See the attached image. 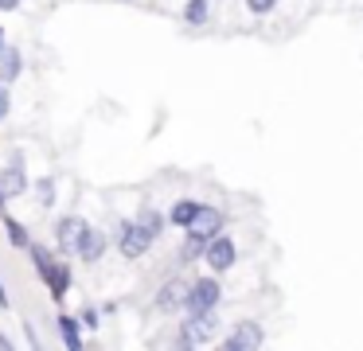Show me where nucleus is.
<instances>
[{"label": "nucleus", "mask_w": 363, "mask_h": 351, "mask_svg": "<svg viewBox=\"0 0 363 351\" xmlns=\"http://www.w3.org/2000/svg\"><path fill=\"white\" fill-rule=\"evenodd\" d=\"M9 117V90H4V82H0V121Z\"/></svg>", "instance_id": "aec40b11"}, {"label": "nucleus", "mask_w": 363, "mask_h": 351, "mask_svg": "<svg viewBox=\"0 0 363 351\" xmlns=\"http://www.w3.org/2000/svg\"><path fill=\"white\" fill-rule=\"evenodd\" d=\"M196 211H199V203H191V199L176 203V207H172V223H176V226H188L191 218H196Z\"/></svg>", "instance_id": "ddd939ff"}, {"label": "nucleus", "mask_w": 363, "mask_h": 351, "mask_svg": "<svg viewBox=\"0 0 363 351\" xmlns=\"http://www.w3.org/2000/svg\"><path fill=\"white\" fill-rule=\"evenodd\" d=\"M215 304H219V281H196V285L188 289V308L191 312H211Z\"/></svg>", "instance_id": "20e7f679"}, {"label": "nucleus", "mask_w": 363, "mask_h": 351, "mask_svg": "<svg viewBox=\"0 0 363 351\" xmlns=\"http://www.w3.org/2000/svg\"><path fill=\"white\" fill-rule=\"evenodd\" d=\"M157 304H160L164 312H172V308H180V304H188V285H184V281H168V285L160 289Z\"/></svg>", "instance_id": "1a4fd4ad"}, {"label": "nucleus", "mask_w": 363, "mask_h": 351, "mask_svg": "<svg viewBox=\"0 0 363 351\" xmlns=\"http://www.w3.org/2000/svg\"><path fill=\"white\" fill-rule=\"evenodd\" d=\"M4 226H9V238L16 242V246H28V234H24V226H20L16 218H4Z\"/></svg>", "instance_id": "dca6fc26"}, {"label": "nucleus", "mask_w": 363, "mask_h": 351, "mask_svg": "<svg viewBox=\"0 0 363 351\" xmlns=\"http://www.w3.org/2000/svg\"><path fill=\"white\" fill-rule=\"evenodd\" d=\"M219 230H223V215L215 207H199L196 218L188 223V234H191V238H199V242H211Z\"/></svg>", "instance_id": "7ed1b4c3"}, {"label": "nucleus", "mask_w": 363, "mask_h": 351, "mask_svg": "<svg viewBox=\"0 0 363 351\" xmlns=\"http://www.w3.org/2000/svg\"><path fill=\"white\" fill-rule=\"evenodd\" d=\"M203 257H207V265H211V269H230V265H235V257H238V250H235V242H230V238H219V234H215V238L207 242Z\"/></svg>", "instance_id": "39448f33"}, {"label": "nucleus", "mask_w": 363, "mask_h": 351, "mask_svg": "<svg viewBox=\"0 0 363 351\" xmlns=\"http://www.w3.org/2000/svg\"><path fill=\"white\" fill-rule=\"evenodd\" d=\"M188 20L191 23H203L207 20V0H191V4H188Z\"/></svg>", "instance_id": "f3484780"}, {"label": "nucleus", "mask_w": 363, "mask_h": 351, "mask_svg": "<svg viewBox=\"0 0 363 351\" xmlns=\"http://www.w3.org/2000/svg\"><path fill=\"white\" fill-rule=\"evenodd\" d=\"M59 335L67 340V347H79V320L59 316Z\"/></svg>", "instance_id": "4468645a"}, {"label": "nucleus", "mask_w": 363, "mask_h": 351, "mask_svg": "<svg viewBox=\"0 0 363 351\" xmlns=\"http://www.w3.org/2000/svg\"><path fill=\"white\" fill-rule=\"evenodd\" d=\"M4 47H9V43H4V31H0V51H4Z\"/></svg>", "instance_id": "4be33fe9"}, {"label": "nucleus", "mask_w": 363, "mask_h": 351, "mask_svg": "<svg viewBox=\"0 0 363 351\" xmlns=\"http://www.w3.org/2000/svg\"><path fill=\"white\" fill-rule=\"evenodd\" d=\"M82 230H86V223H82V218H63V223L55 226L59 242H63V246H74V250H79V238H82Z\"/></svg>", "instance_id": "9b49d317"}, {"label": "nucleus", "mask_w": 363, "mask_h": 351, "mask_svg": "<svg viewBox=\"0 0 363 351\" xmlns=\"http://www.w3.org/2000/svg\"><path fill=\"white\" fill-rule=\"evenodd\" d=\"M32 257H35V265H40L43 281L51 285V296H63V293H67V281H71V277H67V269L51 262L48 250H40V246H32Z\"/></svg>", "instance_id": "f257e3e1"}, {"label": "nucleus", "mask_w": 363, "mask_h": 351, "mask_svg": "<svg viewBox=\"0 0 363 351\" xmlns=\"http://www.w3.org/2000/svg\"><path fill=\"white\" fill-rule=\"evenodd\" d=\"M254 347H262V328L246 320V324H238L235 335L227 340V351H254Z\"/></svg>", "instance_id": "0eeeda50"}, {"label": "nucleus", "mask_w": 363, "mask_h": 351, "mask_svg": "<svg viewBox=\"0 0 363 351\" xmlns=\"http://www.w3.org/2000/svg\"><path fill=\"white\" fill-rule=\"evenodd\" d=\"M102 250H106V238H102V230H82V238H79V257L82 262H98L102 257Z\"/></svg>", "instance_id": "6e6552de"}, {"label": "nucleus", "mask_w": 363, "mask_h": 351, "mask_svg": "<svg viewBox=\"0 0 363 351\" xmlns=\"http://www.w3.org/2000/svg\"><path fill=\"white\" fill-rule=\"evenodd\" d=\"M274 4H277V0H246V8H250V12H258V16H266Z\"/></svg>", "instance_id": "a211bd4d"}, {"label": "nucleus", "mask_w": 363, "mask_h": 351, "mask_svg": "<svg viewBox=\"0 0 363 351\" xmlns=\"http://www.w3.org/2000/svg\"><path fill=\"white\" fill-rule=\"evenodd\" d=\"M152 238H157V234L145 230L141 223H125V226H121V254H125V257H141L145 250L152 246Z\"/></svg>", "instance_id": "f03ea898"}, {"label": "nucleus", "mask_w": 363, "mask_h": 351, "mask_svg": "<svg viewBox=\"0 0 363 351\" xmlns=\"http://www.w3.org/2000/svg\"><path fill=\"white\" fill-rule=\"evenodd\" d=\"M0 347H9V340H4V335H0Z\"/></svg>", "instance_id": "5701e85b"}, {"label": "nucleus", "mask_w": 363, "mask_h": 351, "mask_svg": "<svg viewBox=\"0 0 363 351\" xmlns=\"http://www.w3.org/2000/svg\"><path fill=\"white\" fill-rule=\"evenodd\" d=\"M20 0H0V8H4V12H9V8H16Z\"/></svg>", "instance_id": "412c9836"}, {"label": "nucleus", "mask_w": 363, "mask_h": 351, "mask_svg": "<svg viewBox=\"0 0 363 351\" xmlns=\"http://www.w3.org/2000/svg\"><path fill=\"white\" fill-rule=\"evenodd\" d=\"M35 191H40V203H51V199H55V187H51V179H40V187H35Z\"/></svg>", "instance_id": "6ab92c4d"}, {"label": "nucleus", "mask_w": 363, "mask_h": 351, "mask_svg": "<svg viewBox=\"0 0 363 351\" xmlns=\"http://www.w3.org/2000/svg\"><path fill=\"white\" fill-rule=\"evenodd\" d=\"M24 187H28V179H24V168H20V164H12V168L0 172V191H4V199L20 195Z\"/></svg>", "instance_id": "9d476101"}, {"label": "nucleus", "mask_w": 363, "mask_h": 351, "mask_svg": "<svg viewBox=\"0 0 363 351\" xmlns=\"http://www.w3.org/2000/svg\"><path fill=\"white\" fill-rule=\"evenodd\" d=\"M137 223H141V226H145V230H152V234H160V226H164V218H160V215H157V211H152V207H145V211H141V215H137Z\"/></svg>", "instance_id": "2eb2a0df"}, {"label": "nucleus", "mask_w": 363, "mask_h": 351, "mask_svg": "<svg viewBox=\"0 0 363 351\" xmlns=\"http://www.w3.org/2000/svg\"><path fill=\"white\" fill-rule=\"evenodd\" d=\"M16 74H20V55L12 47H4L0 51V82H12Z\"/></svg>", "instance_id": "f8f14e48"}, {"label": "nucleus", "mask_w": 363, "mask_h": 351, "mask_svg": "<svg viewBox=\"0 0 363 351\" xmlns=\"http://www.w3.org/2000/svg\"><path fill=\"white\" fill-rule=\"evenodd\" d=\"M215 335V316L211 312H196V316L184 324V343H203Z\"/></svg>", "instance_id": "423d86ee"}]
</instances>
